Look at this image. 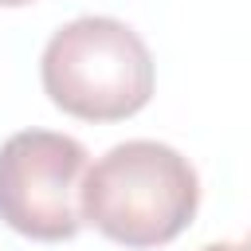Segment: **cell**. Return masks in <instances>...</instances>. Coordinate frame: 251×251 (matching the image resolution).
<instances>
[{
    "label": "cell",
    "instance_id": "1",
    "mask_svg": "<svg viewBox=\"0 0 251 251\" xmlns=\"http://www.w3.org/2000/svg\"><path fill=\"white\" fill-rule=\"evenodd\" d=\"M78 204L82 220L122 247H165L192 224L200 180L173 145L133 137L86 169Z\"/></svg>",
    "mask_w": 251,
    "mask_h": 251
},
{
    "label": "cell",
    "instance_id": "2",
    "mask_svg": "<svg viewBox=\"0 0 251 251\" xmlns=\"http://www.w3.org/2000/svg\"><path fill=\"white\" fill-rule=\"evenodd\" d=\"M39 78L63 114L122 122L153 98V55L129 24L114 16H78L47 39Z\"/></svg>",
    "mask_w": 251,
    "mask_h": 251
},
{
    "label": "cell",
    "instance_id": "3",
    "mask_svg": "<svg viewBox=\"0 0 251 251\" xmlns=\"http://www.w3.org/2000/svg\"><path fill=\"white\" fill-rule=\"evenodd\" d=\"M86 149L55 129H20L0 145V220L39 243L75 239L82 220Z\"/></svg>",
    "mask_w": 251,
    "mask_h": 251
},
{
    "label": "cell",
    "instance_id": "4",
    "mask_svg": "<svg viewBox=\"0 0 251 251\" xmlns=\"http://www.w3.org/2000/svg\"><path fill=\"white\" fill-rule=\"evenodd\" d=\"M200 251H251L247 243H208V247H200Z\"/></svg>",
    "mask_w": 251,
    "mask_h": 251
},
{
    "label": "cell",
    "instance_id": "5",
    "mask_svg": "<svg viewBox=\"0 0 251 251\" xmlns=\"http://www.w3.org/2000/svg\"><path fill=\"white\" fill-rule=\"evenodd\" d=\"M24 4H31V0H0V8H24Z\"/></svg>",
    "mask_w": 251,
    "mask_h": 251
},
{
    "label": "cell",
    "instance_id": "6",
    "mask_svg": "<svg viewBox=\"0 0 251 251\" xmlns=\"http://www.w3.org/2000/svg\"><path fill=\"white\" fill-rule=\"evenodd\" d=\"M247 247H251V243H247Z\"/></svg>",
    "mask_w": 251,
    "mask_h": 251
}]
</instances>
